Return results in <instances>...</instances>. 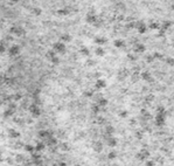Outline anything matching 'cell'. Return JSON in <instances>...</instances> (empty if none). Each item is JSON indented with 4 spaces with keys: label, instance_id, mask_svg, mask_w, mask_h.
I'll use <instances>...</instances> for the list:
<instances>
[{
    "label": "cell",
    "instance_id": "1",
    "mask_svg": "<svg viewBox=\"0 0 174 166\" xmlns=\"http://www.w3.org/2000/svg\"><path fill=\"white\" fill-rule=\"evenodd\" d=\"M53 50H55L56 53H60V54H64L66 53V45L64 42H55L53 45Z\"/></svg>",
    "mask_w": 174,
    "mask_h": 166
},
{
    "label": "cell",
    "instance_id": "2",
    "mask_svg": "<svg viewBox=\"0 0 174 166\" xmlns=\"http://www.w3.org/2000/svg\"><path fill=\"white\" fill-rule=\"evenodd\" d=\"M136 29L138 31L139 34H145L146 31H147L146 24H145L144 21H136Z\"/></svg>",
    "mask_w": 174,
    "mask_h": 166
},
{
    "label": "cell",
    "instance_id": "3",
    "mask_svg": "<svg viewBox=\"0 0 174 166\" xmlns=\"http://www.w3.org/2000/svg\"><path fill=\"white\" fill-rule=\"evenodd\" d=\"M165 119H166V113H157V116H155V125L164 126L165 125Z\"/></svg>",
    "mask_w": 174,
    "mask_h": 166
},
{
    "label": "cell",
    "instance_id": "4",
    "mask_svg": "<svg viewBox=\"0 0 174 166\" xmlns=\"http://www.w3.org/2000/svg\"><path fill=\"white\" fill-rule=\"evenodd\" d=\"M29 112L32 113V116H33L34 118H38V117H40L41 116V111H40V109L38 108V105L36 104H32V105H29Z\"/></svg>",
    "mask_w": 174,
    "mask_h": 166
},
{
    "label": "cell",
    "instance_id": "5",
    "mask_svg": "<svg viewBox=\"0 0 174 166\" xmlns=\"http://www.w3.org/2000/svg\"><path fill=\"white\" fill-rule=\"evenodd\" d=\"M136 157H137L139 160L146 161V160H147V158H150V152H148L147 150H145V149H141L140 152H138L137 154H136Z\"/></svg>",
    "mask_w": 174,
    "mask_h": 166
},
{
    "label": "cell",
    "instance_id": "6",
    "mask_svg": "<svg viewBox=\"0 0 174 166\" xmlns=\"http://www.w3.org/2000/svg\"><path fill=\"white\" fill-rule=\"evenodd\" d=\"M8 54H9L11 56H16V55H19V54H20V47L18 46V45L11 46L9 47V49H8Z\"/></svg>",
    "mask_w": 174,
    "mask_h": 166
},
{
    "label": "cell",
    "instance_id": "7",
    "mask_svg": "<svg viewBox=\"0 0 174 166\" xmlns=\"http://www.w3.org/2000/svg\"><path fill=\"white\" fill-rule=\"evenodd\" d=\"M9 32H11L12 34H15L16 36H21V35H23V34H25V31L22 29V27H19V26L12 27V28L9 29Z\"/></svg>",
    "mask_w": 174,
    "mask_h": 166
},
{
    "label": "cell",
    "instance_id": "8",
    "mask_svg": "<svg viewBox=\"0 0 174 166\" xmlns=\"http://www.w3.org/2000/svg\"><path fill=\"white\" fill-rule=\"evenodd\" d=\"M133 50H134V53L140 54V53H144V52L146 50V47H145V45H143V43H136L133 46Z\"/></svg>",
    "mask_w": 174,
    "mask_h": 166
},
{
    "label": "cell",
    "instance_id": "9",
    "mask_svg": "<svg viewBox=\"0 0 174 166\" xmlns=\"http://www.w3.org/2000/svg\"><path fill=\"white\" fill-rule=\"evenodd\" d=\"M141 79L145 80L147 83H152V82H154V79L151 77V73H150V71H143V73H141Z\"/></svg>",
    "mask_w": 174,
    "mask_h": 166
},
{
    "label": "cell",
    "instance_id": "10",
    "mask_svg": "<svg viewBox=\"0 0 174 166\" xmlns=\"http://www.w3.org/2000/svg\"><path fill=\"white\" fill-rule=\"evenodd\" d=\"M92 149H94L95 152H102L103 151V143L99 142V140H97V142H95L94 144H92Z\"/></svg>",
    "mask_w": 174,
    "mask_h": 166
},
{
    "label": "cell",
    "instance_id": "11",
    "mask_svg": "<svg viewBox=\"0 0 174 166\" xmlns=\"http://www.w3.org/2000/svg\"><path fill=\"white\" fill-rule=\"evenodd\" d=\"M105 142H106V145L110 147H114L117 145V139L114 137H105Z\"/></svg>",
    "mask_w": 174,
    "mask_h": 166
},
{
    "label": "cell",
    "instance_id": "12",
    "mask_svg": "<svg viewBox=\"0 0 174 166\" xmlns=\"http://www.w3.org/2000/svg\"><path fill=\"white\" fill-rule=\"evenodd\" d=\"M85 20H87L88 24H91V25H95L96 22H97V16L95 15V14H90L88 13L87 18H85Z\"/></svg>",
    "mask_w": 174,
    "mask_h": 166
},
{
    "label": "cell",
    "instance_id": "13",
    "mask_svg": "<svg viewBox=\"0 0 174 166\" xmlns=\"http://www.w3.org/2000/svg\"><path fill=\"white\" fill-rule=\"evenodd\" d=\"M39 136H40L41 138L47 140L48 138L52 137V132H50V131H47V130H41L40 132H39Z\"/></svg>",
    "mask_w": 174,
    "mask_h": 166
},
{
    "label": "cell",
    "instance_id": "14",
    "mask_svg": "<svg viewBox=\"0 0 174 166\" xmlns=\"http://www.w3.org/2000/svg\"><path fill=\"white\" fill-rule=\"evenodd\" d=\"M95 86H96L97 89H102V88H105V87H106V83H105V81L102 80V79H97Z\"/></svg>",
    "mask_w": 174,
    "mask_h": 166
},
{
    "label": "cell",
    "instance_id": "15",
    "mask_svg": "<svg viewBox=\"0 0 174 166\" xmlns=\"http://www.w3.org/2000/svg\"><path fill=\"white\" fill-rule=\"evenodd\" d=\"M8 137L14 139V138L20 137V133L18 132V131H15V130H13V129H9V130H8Z\"/></svg>",
    "mask_w": 174,
    "mask_h": 166
},
{
    "label": "cell",
    "instance_id": "16",
    "mask_svg": "<svg viewBox=\"0 0 174 166\" xmlns=\"http://www.w3.org/2000/svg\"><path fill=\"white\" fill-rule=\"evenodd\" d=\"M130 75V71L129 70H126V69H121V71H119V74H118V77H119V80H124L125 77H127Z\"/></svg>",
    "mask_w": 174,
    "mask_h": 166
},
{
    "label": "cell",
    "instance_id": "17",
    "mask_svg": "<svg viewBox=\"0 0 174 166\" xmlns=\"http://www.w3.org/2000/svg\"><path fill=\"white\" fill-rule=\"evenodd\" d=\"M105 133H106V137H112V134L114 133V127L111 125H107L105 127Z\"/></svg>",
    "mask_w": 174,
    "mask_h": 166
},
{
    "label": "cell",
    "instance_id": "18",
    "mask_svg": "<svg viewBox=\"0 0 174 166\" xmlns=\"http://www.w3.org/2000/svg\"><path fill=\"white\" fill-rule=\"evenodd\" d=\"M46 144H47L48 146H55L56 144H57V139L55 138V137H50V138H48L47 140H46Z\"/></svg>",
    "mask_w": 174,
    "mask_h": 166
},
{
    "label": "cell",
    "instance_id": "19",
    "mask_svg": "<svg viewBox=\"0 0 174 166\" xmlns=\"http://www.w3.org/2000/svg\"><path fill=\"white\" fill-rule=\"evenodd\" d=\"M107 42V39L105 38H95V43H97V45H99V46H103V45H105Z\"/></svg>",
    "mask_w": 174,
    "mask_h": 166
},
{
    "label": "cell",
    "instance_id": "20",
    "mask_svg": "<svg viewBox=\"0 0 174 166\" xmlns=\"http://www.w3.org/2000/svg\"><path fill=\"white\" fill-rule=\"evenodd\" d=\"M80 53H81V55H84V56H90V49H89L88 47L83 46L80 49Z\"/></svg>",
    "mask_w": 174,
    "mask_h": 166
},
{
    "label": "cell",
    "instance_id": "21",
    "mask_svg": "<svg viewBox=\"0 0 174 166\" xmlns=\"http://www.w3.org/2000/svg\"><path fill=\"white\" fill-rule=\"evenodd\" d=\"M60 41H62V42H70L71 41V36L69 34H62L60 36Z\"/></svg>",
    "mask_w": 174,
    "mask_h": 166
},
{
    "label": "cell",
    "instance_id": "22",
    "mask_svg": "<svg viewBox=\"0 0 174 166\" xmlns=\"http://www.w3.org/2000/svg\"><path fill=\"white\" fill-rule=\"evenodd\" d=\"M97 104L99 106H102V108H104V106L107 105V100L106 98H103V97H99L98 101H97Z\"/></svg>",
    "mask_w": 174,
    "mask_h": 166
},
{
    "label": "cell",
    "instance_id": "23",
    "mask_svg": "<svg viewBox=\"0 0 174 166\" xmlns=\"http://www.w3.org/2000/svg\"><path fill=\"white\" fill-rule=\"evenodd\" d=\"M113 45L116 48H121V47L125 46V42H124V40H121V39H118V40H116L113 42Z\"/></svg>",
    "mask_w": 174,
    "mask_h": 166
},
{
    "label": "cell",
    "instance_id": "24",
    "mask_svg": "<svg viewBox=\"0 0 174 166\" xmlns=\"http://www.w3.org/2000/svg\"><path fill=\"white\" fill-rule=\"evenodd\" d=\"M171 26H172V22H171V21H164V24H162V26H161V31L166 32Z\"/></svg>",
    "mask_w": 174,
    "mask_h": 166
},
{
    "label": "cell",
    "instance_id": "25",
    "mask_svg": "<svg viewBox=\"0 0 174 166\" xmlns=\"http://www.w3.org/2000/svg\"><path fill=\"white\" fill-rule=\"evenodd\" d=\"M45 149H46V144L45 143H38L36 146H35V151H38V152H41Z\"/></svg>",
    "mask_w": 174,
    "mask_h": 166
},
{
    "label": "cell",
    "instance_id": "26",
    "mask_svg": "<svg viewBox=\"0 0 174 166\" xmlns=\"http://www.w3.org/2000/svg\"><path fill=\"white\" fill-rule=\"evenodd\" d=\"M95 53H96V55H97V56H103V55L105 54V50H104V49L99 46V47H97V48H96Z\"/></svg>",
    "mask_w": 174,
    "mask_h": 166
},
{
    "label": "cell",
    "instance_id": "27",
    "mask_svg": "<svg viewBox=\"0 0 174 166\" xmlns=\"http://www.w3.org/2000/svg\"><path fill=\"white\" fill-rule=\"evenodd\" d=\"M91 110L94 111V113H99L100 110H102V106H99L97 103H96V104H92V106H91Z\"/></svg>",
    "mask_w": 174,
    "mask_h": 166
},
{
    "label": "cell",
    "instance_id": "28",
    "mask_svg": "<svg viewBox=\"0 0 174 166\" xmlns=\"http://www.w3.org/2000/svg\"><path fill=\"white\" fill-rule=\"evenodd\" d=\"M23 149H25V151H27V152H29V153L35 152V147H34L33 145H29V144L25 145L23 146Z\"/></svg>",
    "mask_w": 174,
    "mask_h": 166
},
{
    "label": "cell",
    "instance_id": "29",
    "mask_svg": "<svg viewBox=\"0 0 174 166\" xmlns=\"http://www.w3.org/2000/svg\"><path fill=\"white\" fill-rule=\"evenodd\" d=\"M154 98H155V97H154V95H153V94H147V95L145 96V101H146V102H148V103L153 102V101H154Z\"/></svg>",
    "mask_w": 174,
    "mask_h": 166
},
{
    "label": "cell",
    "instance_id": "30",
    "mask_svg": "<svg viewBox=\"0 0 174 166\" xmlns=\"http://www.w3.org/2000/svg\"><path fill=\"white\" fill-rule=\"evenodd\" d=\"M126 29H132V28H136V21H130V22H127L126 25Z\"/></svg>",
    "mask_w": 174,
    "mask_h": 166
},
{
    "label": "cell",
    "instance_id": "31",
    "mask_svg": "<svg viewBox=\"0 0 174 166\" xmlns=\"http://www.w3.org/2000/svg\"><path fill=\"white\" fill-rule=\"evenodd\" d=\"M148 28H151V29H161V26L158 24V22H153V24H151Z\"/></svg>",
    "mask_w": 174,
    "mask_h": 166
},
{
    "label": "cell",
    "instance_id": "32",
    "mask_svg": "<svg viewBox=\"0 0 174 166\" xmlns=\"http://www.w3.org/2000/svg\"><path fill=\"white\" fill-rule=\"evenodd\" d=\"M61 150L62 151H69V145H68V143H66V142H63V143H61Z\"/></svg>",
    "mask_w": 174,
    "mask_h": 166
},
{
    "label": "cell",
    "instance_id": "33",
    "mask_svg": "<svg viewBox=\"0 0 174 166\" xmlns=\"http://www.w3.org/2000/svg\"><path fill=\"white\" fill-rule=\"evenodd\" d=\"M107 158H109V159H114V158H117V152H116V151H110V152L107 153Z\"/></svg>",
    "mask_w": 174,
    "mask_h": 166
},
{
    "label": "cell",
    "instance_id": "34",
    "mask_svg": "<svg viewBox=\"0 0 174 166\" xmlns=\"http://www.w3.org/2000/svg\"><path fill=\"white\" fill-rule=\"evenodd\" d=\"M54 56H56V52L55 50H49V52H47V57L48 59H53Z\"/></svg>",
    "mask_w": 174,
    "mask_h": 166
},
{
    "label": "cell",
    "instance_id": "35",
    "mask_svg": "<svg viewBox=\"0 0 174 166\" xmlns=\"http://www.w3.org/2000/svg\"><path fill=\"white\" fill-rule=\"evenodd\" d=\"M165 62L167 63L168 66H174V59L173 57H166V59H165Z\"/></svg>",
    "mask_w": 174,
    "mask_h": 166
},
{
    "label": "cell",
    "instance_id": "36",
    "mask_svg": "<svg viewBox=\"0 0 174 166\" xmlns=\"http://www.w3.org/2000/svg\"><path fill=\"white\" fill-rule=\"evenodd\" d=\"M145 59H146V62H147V63H152L154 61V56L153 55H146Z\"/></svg>",
    "mask_w": 174,
    "mask_h": 166
},
{
    "label": "cell",
    "instance_id": "37",
    "mask_svg": "<svg viewBox=\"0 0 174 166\" xmlns=\"http://www.w3.org/2000/svg\"><path fill=\"white\" fill-rule=\"evenodd\" d=\"M157 111H158L157 113H166V110H165V106H162V105H159V106H158Z\"/></svg>",
    "mask_w": 174,
    "mask_h": 166
},
{
    "label": "cell",
    "instance_id": "38",
    "mask_svg": "<svg viewBox=\"0 0 174 166\" xmlns=\"http://www.w3.org/2000/svg\"><path fill=\"white\" fill-rule=\"evenodd\" d=\"M57 13L60 15H67V14H69V9H59Z\"/></svg>",
    "mask_w": 174,
    "mask_h": 166
},
{
    "label": "cell",
    "instance_id": "39",
    "mask_svg": "<svg viewBox=\"0 0 174 166\" xmlns=\"http://www.w3.org/2000/svg\"><path fill=\"white\" fill-rule=\"evenodd\" d=\"M145 166H155V163H154L153 160L147 159L146 161H145Z\"/></svg>",
    "mask_w": 174,
    "mask_h": 166
},
{
    "label": "cell",
    "instance_id": "40",
    "mask_svg": "<svg viewBox=\"0 0 174 166\" xmlns=\"http://www.w3.org/2000/svg\"><path fill=\"white\" fill-rule=\"evenodd\" d=\"M127 111L126 110H123V111H121L119 112V117H121V118H127Z\"/></svg>",
    "mask_w": 174,
    "mask_h": 166
},
{
    "label": "cell",
    "instance_id": "41",
    "mask_svg": "<svg viewBox=\"0 0 174 166\" xmlns=\"http://www.w3.org/2000/svg\"><path fill=\"white\" fill-rule=\"evenodd\" d=\"M50 61H52V63H53V64H59V63H60V59H59L57 56H54Z\"/></svg>",
    "mask_w": 174,
    "mask_h": 166
},
{
    "label": "cell",
    "instance_id": "42",
    "mask_svg": "<svg viewBox=\"0 0 174 166\" xmlns=\"http://www.w3.org/2000/svg\"><path fill=\"white\" fill-rule=\"evenodd\" d=\"M4 115H5L6 117H8V116H12V115H13V110H12V109H7Z\"/></svg>",
    "mask_w": 174,
    "mask_h": 166
},
{
    "label": "cell",
    "instance_id": "43",
    "mask_svg": "<svg viewBox=\"0 0 174 166\" xmlns=\"http://www.w3.org/2000/svg\"><path fill=\"white\" fill-rule=\"evenodd\" d=\"M92 95H94L92 90H87V91L84 93V96H85V97H92Z\"/></svg>",
    "mask_w": 174,
    "mask_h": 166
},
{
    "label": "cell",
    "instance_id": "44",
    "mask_svg": "<svg viewBox=\"0 0 174 166\" xmlns=\"http://www.w3.org/2000/svg\"><path fill=\"white\" fill-rule=\"evenodd\" d=\"M6 46H7V45H5V42H2V43H1V48H0V52H1V54H4L5 52H6Z\"/></svg>",
    "mask_w": 174,
    "mask_h": 166
},
{
    "label": "cell",
    "instance_id": "45",
    "mask_svg": "<svg viewBox=\"0 0 174 166\" xmlns=\"http://www.w3.org/2000/svg\"><path fill=\"white\" fill-rule=\"evenodd\" d=\"M153 56H154V59H164L162 54H160V53H154Z\"/></svg>",
    "mask_w": 174,
    "mask_h": 166
},
{
    "label": "cell",
    "instance_id": "46",
    "mask_svg": "<svg viewBox=\"0 0 174 166\" xmlns=\"http://www.w3.org/2000/svg\"><path fill=\"white\" fill-rule=\"evenodd\" d=\"M127 59L131 61H136L137 60V56H133V54H129V55H127Z\"/></svg>",
    "mask_w": 174,
    "mask_h": 166
},
{
    "label": "cell",
    "instance_id": "47",
    "mask_svg": "<svg viewBox=\"0 0 174 166\" xmlns=\"http://www.w3.org/2000/svg\"><path fill=\"white\" fill-rule=\"evenodd\" d=\"M97 123H98V124H104V123H105V119H104L103 117H98V118H97Z\"/></svg>",
    "mask_w": 174,
    "mask_h": 166
},
{
    "label": "cell",
    "instance_id": "48",
    "mask_svg": "<svg viewBox=\"0 0 174 166\" xmlns=\"http://www.w3.org/2000/svg\"><path fill=\"white\" fill-rule=\"evenodd\" d=\"M136 137H137L138 139H141V138H143V133H141L140 131H137V132H136Z\"/></svg>",
    "mask_w": 174,
    "mask_h": 166
},
{
    "label": "cell",
    "instance_id": "49",
    "mask_svg": "<svg viewBox=\"0 0 174 166\" xmlns=\"http://www.w3.org/2000/svg\"><path fill=\"white\" fill-rule=\"evenodd\" d=\"M33 13H34V14H38V15H39V14L41 13V9H39V8H34V9H33Z\"/></svg>",
    "mask_w": 174,
    "mask_h": 166
},
{
    "label": "cell",
    "instance_id": "50",
    "mask_svg": "<svg viewBox=\"0 0 174 166\" xmlns=\"http://www.w3.org/2000/svg\"><path fill=\"white\" fill-rule=\"evenodd\" d=\"M94 63H95V61H92V60L87 61V66H94Z\"/></svg>",
    "mask_w": 174,
    "mask_h": 166
},
{
    "label": "cell",
    "instance_id": "51",
    "mask_svg": "<svg viewBox=\"0 0 174 166\" xmlns=\"http://www.w3.org/2000/svg\"><path fill=\"white\" fill-rule=\"evenodd\" d=\"M21 98V95L20 94H18V95H14V100L15 101H19Z\"/></svg>",
    "mask_w": 174,
    "mask_h": 166
},
{
    "label": "cell",
    "instance_id": "52",
    "mask_svg": "<svg viewBox=\"0 0 174 166\" xmlns=\"http://www.w3.org/2000/svg\"><path fill=\"white\" fill-rule=\"evenodd\" d=\"M16 158H18V161H22V159H21V158H22V156H18V157H16Z\"/></svg>",
    "mask_w": 174,
    "mask_h": 166
},
{
    "label": "cell",
    "instance_id": "53",
    "mask_svg": "<svg viewBox=\"0 0 174 166\" xmlns=\"http://www.w3.org/2000/svg\"><path fill=\"white\" fill-rule=\"evenodd\" d=\"M118 19H119V20H123V19H124V16H123V15H119V16H118Z\"/></svg>",
    "mask_w": 174,
    "mask_h": 166
},
{
    "label": "cell",
    "instance_id": "54",
    "mask_svg": "<svg viewBox=\"0 0 174 166\" xmlns=\"http://www.w3.org/2000/svg\"><path fill=\"white\" fill-rule=\"evenodd\" d=\"M172 9H174V5H172Z\"/></svg>",
    "mask_w": 174,
    "mask_h": 166
},
{
    "label": "cell",
    "instance_id": "55",
    "mask_svg": "<svg viewBox=\"0 0 174 166\" xmlns=\"http://www.w3.org/2000/svg\"><path fill=\"white\" fill-rule=\"evenodd\" d=\"M112 1H114V0H112Z\"/></svg>",
    "mask_w": 174,
    "mask_h": 166
}]
</instances>
